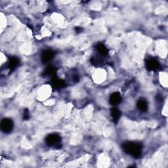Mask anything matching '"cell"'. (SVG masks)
Returning a JSON list of instances; mask_svg holds the SVG:
<instances>
[{"mask_svg": "<svg viewBox=\"0 0 168 168\" xmlns=\"http://www.w3.org/2000/svg\"><path fill=\"white\" fill-rule=\"evenodd\" d=\"M137 107L142 111H147L148 108V105L147 101L143 99L139 100V101L137 102Z\"/></svg>", "mask_w": 168, "mask_h": 168, "instance_id": "9c48e42d", "label": "cell"}, {"mask_svg": "<svg viewBox=\"0 0 168 168\" xmlns=\"http://www.w3.org/2000/svg\"><path fill=\"white\" fill-rule=\"evenodd\" d=\"M97 51V52L102 56H105L108 54V50L106 49V47L103 44L99 43L96 47Z\"/></svg>", "mask_w": 168, "mask_h": 168, "instance_id": "52a82bcc", "label": "cell"}, {"mask_svg": "<svg viewBox=\"0 0 168 168\" xmlns=\"http://www.w3.org/2000/svg\"><path fill=\"white\" fill-rule=\"evenodd\" d=\"M53 85L56 88H62L64 85V82L63 81L59 80V79H57V80H55L53 82Z\"/></svg>", "mask_w": 168, "mask_h": 168, "instance_id": "8fae6325", "label": "cell"}, {"mask_svg": "<svg viewBox=\"0 0 168 168\" xmlns=\"http://www.w3.org/2000/svg\"><path fill=\"white\" fill-rule=\"evenodd\" d=\"M1 130L5 133H10L13 128V122L11 119L4 118L1 122Z\"/></svg>", "mask_w": 168, "mask_h": 168, "instance_id": "7a4b0ae2", "label": "cell"}, {"mask_svg": "<svg viewBox=\"0 0 168 168\" xmlns=\"http://www.w3.org/2000/svg\"><path fill=\"white\" fill-rule=\"evenodd\" d=\"M111 116L114 121H118L119 118H120L121 112L118 108H113L111 110Z\"/></svg>", "mask_w": 168, "mask_h": 168, "instance_id": "ba28073f", "label": "cell"}, {"mask_svg": "<svg viewBox=\"0 0 168 168\" xmlns=\"http://www.w3.org/2000/svg\"><path fill=\"white\" fill-rule=\"evenodd\" d=\"M18 64H19V60L17 57L11 58L10 60H9V69H10V70L14 69L15 68H16L18 66Z\"/></svg>", "mask_w": 168, "mask_h": 168, "instance_id": "30bf717a", "label": "cell"}, {"mask_svg": "<svg viewBox=\"0 0 168 168\" xmlns=\"http://www.w3.org/2000/svg\"><path fill=\"white\" fill-rule=\"evenodd\" d=\"M122 101V97L119 93L116 92L112 93V94L110 97V102L113 106H116L119 105L121 102Z\"/></svg>", "mask_w": 168, "mask_h": 168, "instance_id": "277c9868", "label": "cell"}, {"mask_svg": "<svg viewBox=\"0 0 168 168\" xmlns=\"http://www.w3.org/2000/svg\"><path fill=\"white\" fill-rule=\"evenodd\" d=\"M123 148L131 156L135 158L141 157L142 154V145L139 143H133V142H128L123 145Z\"/></svg>", "mask_w": 168, "mask_h": 168, "instance_id": "6da1fadb", "label": "cell"}, {"mask_svg": "<svg viewBox=\"0 0 168 168\" xmlns=\"http://www.w3.org/2000/svg\"><path fill=\"white\" fill-rule=\"evenodd\" d=\"M60 142V137L57 133H52L48 135L46 138V143L49 146L57 145Z\"/></svg>", "mask_w": 168, "mask_h": 168, "instance_id": "3957f363", "label": "cell"}, {"mask_svg": "<svg viewBox=\"0 0 168 168\" xmlns=\"http://www.w3.org/2000/svg\"><path fill=\"white\" fill-rule=\"evenodd\" d=\"M159 66V63L157 60L154 59L148 60L147 63V67L148 70H156Z\"/></svg>", "mask_w": 168, "mask_h": 168, "instance_id": "8992f818", "label": "cell"}, {"mask_svg": "<svg viewBox=\"0 0 168 168\" xmlns=\"http://www.w3.org/2000/svg\"><path fill=\"white\" fill-rule=\"evenodd\" d=\"M54 57V52L51 50H46L42 54L41 60L43 63H46L49 62Z\"/></svg>", "mask_w": 168, "mask_h": 168, "instance_id": "5b68a950", "label": "cell"}]
</instances>
